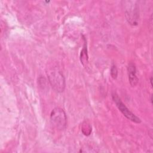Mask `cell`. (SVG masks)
Segmentation results:
<instances>
[{
  "mask_svg": "<svg viewBox=\"0 0 153 153\" xmlns=\"http://www.w3.org/2000/svg\"><path fill=\"white\" fill-rule=\"evenodd\" d=\"M47 76L52 88L57 92H63L65 88V79L62 72L53 68L47 72Z\"/></svg>",
  "mask_w": 153,
  "mask_h": 153,
  "instance_id": "cell-1",
  "label": "cell"
},
{
  "mask_svg": "<svg viewBox=\"0 0 153 153\" xmlns=\"http://www.w3.org/2000/svg\"><path fill=\"white\" fill-rule=\"evenodd\" d=\"M50 121L54 127L58 130L66 128L67 117L64 110L60 108H54L50 114Z\"/></svg>",
  "mask_w": 153,
  "mask_h": 153,
  "instance_id": "cell-2",
  "label": "cell"
},
{
  "mask_svg": "<svg viewBox=\"0 0 153 153\" xmlns=\"http://www.w3.org/2000/svg\"><path fill=\"white\" fill-rule=\"evenodd\" d=\"M112 97L114 102L115 103L117 108L120 111V112L126 117L128 120L136 123H141V120L135 115L133 113H132L127 107L123 103L121 99L118 97V96L115 93H113L112 94Z\"/></svg>",
  "mask_w": 153,
  "mask_h": 153,
  "instance_id": "cell-3",
  "label": "cell"
},
{
  "mask_svg": "<svg viewBox=\"0 0 153 153\" xmlns=\"http://www.w3.org/2000/svg\"><path fill=\"white\" fill-rule=\"evenodd\" d=\"M127 73L130 84L132 87H134L138 82V78L136 76V68L134 63L130 62L127 66Z\"/></svg>",
  "mask_w": 153,
  "mask_h": 153,
  "instance_id": "cell-4",
  "label": "cell"
},
{
  "mask_svg": "<svg viewBox=\"0 0 153 153\" xmlns=\"http://www.w3.org/2000/svg\"><path fill=\"white\" fill-rule=\"evenodd\" d=\"M82 36L84 41V45L80 53V61H81V63L82 64V65L85 66L88 63V56L87 53V44L86 39L83 35H82Z\"/></svg>",
  "mask_w": 153,
  "mask_h": 153,
  "instance_id": "cell-5",
  "label": "cell"
},
{
  "mask_svg": "<svg viewBox=\"0 0 153 153\" xmlns=\"http://www.w3.org/2000/svg\"><path fill=\"white\" fill-rule=\"evenodd\" d=\"M82 132L85 136H89L91 132V126L87 122L84 121L82 124Z\"/></svg>",
  "mask_w": 153,
  "mask_h": 153,
  "instance_id": "cell-6",
  "label": "cell"
},
{
  "mask_svg": "<svg viewBox=\"0 0 153 153\" xmlns=\"http://www.w3.org/2000/svg\"><path fill=\"white\" fill-rule=\"evenodd\" d=\"M111 75L113 79H116L118 76V70L115 65H112L111 68Z\"/></svg>",
  "mask_w": 153,
  "mask_h": 153,
  "instance_id": "cell-7",
  "label": "cell"
},
{
  "mask_svg": "<svg viewBox=\"0 0 153 153\" xmlns=\"http://www.w3.org/2000/svg\"><path fill=\"white\" fill-rule=\"evenodd\" d=\"M152 76H151V78H150V83H151V87H152Z\"/></svg>",
  "mask_w": 153,
  "mask_h": 153,
  "instance_id": "cell-8",
  "label": "cell"
},
{
  "mask_svg": "<svg viewBox=\"0 0 153 153\" xmlns=\"http://www.w3.org/2000/svg\"><path fill=\"white\" fill-rule=\"evenodd\" d=\"M151 104H152V96H151Z\"/></svg>",
  "mask_w": 153,
  "mask_h": 153,
  "instance_id": "cell-9",
  "label": "cell"
}]
</instances>
